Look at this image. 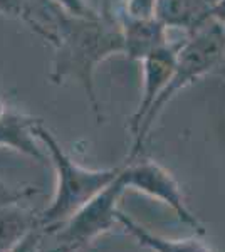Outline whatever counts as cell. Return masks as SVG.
I'll return each instance as SVG.
<instances>
[{
  "instance_id": "cell-1",
  "label": "cell",
  "mask_w": 225,
  "mask_h": 252,
  "mask_svg": "<svg viewBox=\"0 0 225 252\" xmlns=\"http://www.w3.org/2000/svg\"><path fill=\"white\" fill-rule=\"evenodd\" d=\"M52 46L56 49L49 79L54 84L76 81L84 89L94 115L101 116L94 74L101 63L125 52L121 26L116 17H72L52 3Z\"/></svg>"
},
{
  "instance_id": "cell-2",
  "label": "cell",
  "mask_w": 225,
  "mask_h": 252,
  "mask_svg": "<svg viewBox=\"0 0 225 252\" xmlns=\"http://www.w3.org/2000/svg\"><path fill=\"white\" fill-rule=\"evenodd\" d=\"M225 49V24L220 20H208L200 29L192 32L188 37L182 42V47L178 51V61L175 72L171 76L168 86L163 91V94L158 97L153 108L150 109L146 120L143 121L141 128L134 135L133 148L129 152L128 160L133 161L140 155L143 145L148 138L150 129L153 128L155 121L163 113L166 104L183 91L185 88L192 86L198 79L205 78L208 72L217 71L222 59Z\"/></svg>"
},
{
  "instance_id": "cell-3",
  "label": "cell",
  "mask_w": 225,
  "mask_h": 252,
  "mask_svg": "<svg viewBox=\"0 0 225 252\" xmlns=\"http://www.w3.org/2000/svg\"><path fill=\"white\" fill-rule=\"evenodd\" d=\"M34 133L40 143L46 146L57 178L56 195L51 207L40 214V225L49 227L67 222L81 207L106 189L121 172V166L108 170H89L79 166L40 121L35 123Z\"/></svg>"
},
{
  "instance_id": "cell-4",
  "label": "cell",
  "mask_w": 225,
  "mask_h": 252,
  "mask_svg": "<svg viewBox=\"0 0 225 252\" xmlns=\"http://www.w3.org/2000/svg\"><path fill=\"white\" fill-rule=\"evenodd\" d=\"M121 180L125 182L126 189H134L138 192H143L150 197L163 202L177 214V217L183 223L195 230L198 235L205 234V229L195 217V214L188 209L185 195H183L182 187L175 180L165 166L153 160H141V161H126L121 166L120 172Z\"/></svg>"
},
{
  "instance_id": "cell-5",
  "label": "cell",
  "mask_w": 225,
  "mask_h": 252,
  "mask_svg": "<svg viewBox=\"0 0 225 252\" xmlns=\"http://www.w3.org/2000/svg\"><path fill=\"white\" fill-rule=\"evenodd\" d=\"M126 190L125 182L118 175L106 189L94 195L69 219L64 230L59 234V242L67 249H79L93 242L97 235L108 232L118 222V200Z\"/></svg>"
},
{
  "instance_id": "cell-6",
  "label": "cell",
  "mask_w": 225,
  "mask_h": 252,
  "mask_svg": "<svg viewBox=\"0 0 225 252\" xmlns=\"http://www.w3.org/2000/svg\"><path fill=\"white\" fill-rule=\"evenodd\" d=\"M182 42H168L166 46L155 51L146 59L141 61L143 67V89L140 104H138L136 111L129 121V129H131L133 136L141 128L143 121L146 120L150 109L157 103V99L163 94V91L168 86L171 76L177 67L178 61V51L182 47Z\"/></svg>"
},
{
  "instance_id": "cell-7",
  "label": "cell",
  "mask_w": 225,
  "mask_h": 252,
  "mask_svg": "<svg viewBox=\"0 0 225 252\" xmlns=\"http://www.w3.org/2000/svg\"><path fill=\"white\" fill-rule=\"evenodd\" d=\"M116 19L121 26L125 52L123 54L131 61L146 59L155 51L168 44L166 26L160 22L157 17L151 19H136L120 10Z\"/></svg>"
},
{
  "instance_id": "cell-8",
  "label": "cell",
  "mask_w": 225,
  "mask_h": 252,
  "mask_svg": "<svg viewBox=\"0 0 225 252\" xmlns=\"http://www.w3.org/2000/svg\"><path fill=\"white\" fill-rule=\"evenodd\" d=\"M219 0H158L157 19L166 29H183L188 34L212 20Z\"/></svg>"
},
{
  "instance_id": "cell-9",
  "label": "cell",
  "mask_w": 225,
  "mask_h": 252,
  "mask_svg": "<svg viewBox=\"0 0 225 252\" xmlns=\"http://www.w3.org/2000/svg\"><path fill=\"white\" fill-rule=\"evenodd\" d=\"M39 121L26 118L14 111H3L0 115V145L15 148L17 152H22L32 158L44 160L42 152L34 143V126Z\"/></svg>"
},
{
  "instance_id": "cell-10",
  "label": "cell",
  "mask_w": 225,
  "mask_h": 252,
  "mask_svg": "<svg viewBox=\"0 0 225 252\" xmlns=\"http://www.w3.org/2000/svg\"><path fill=\"white\" fill-rule=\"evenodd\" d=\"M118 222H120L126 229V232L131 234L141 246L148 247V249L153 252H214L205 242L200 241L197 237L173 241V239H166V237H161V235L150 232L148 229H145L140 223H136L133 219H129L128 215H125L123 212H118Z\"/></svg>"
},
{
  "instance_id": "cell-11",
  "label": "cell",
  "mask_w": 225,
  "mask_h": 252,
  "mask_svg": "<svg viewBox=\"0 0 225 252\" xmlns=\"http://www.w3.org/2000/svg\"><path fill=\"white\" fill-rule=\"evenodd\" d=\"M31 230L26 215L10 212L0 214V252H9Z\"/></svg>"
},
{
  "instance_id": "cell-12",
  "label": "cell",
  "mask_w": 225,
  "mask_h": 252,
  "mask_svg": "<svg viewBox=\"0 0 225 252\" xmlns=\"http://www.w3.org/2000/svg\"><path fill=\"white\" fill-rule=\"evenodd\" d=\"M158 0H125L123 12L136 19H151L157 17Z\"/></svg>"
},
{
  "instance_id": "cell-13",
  "label": "cell",
  "mask_w": 225,
  "mask_h": 252,
  "mask_svg": "<svg viewBox=\"0 0 225 252\" xmlns=\"http://www.w3.org/2000/svg\"><path fill=\"white\" fill-rule=\"evenodd\" d=\"M49 2L72 17H97L101 15L89 5L88 0H49Z\"/></svg>"
},
{
  "instance_id": "cell-14",
  "label": "cell",
  "mask_w": 225,
  "mask_h": 252,
  "mask_svg": "<svg viewBox=\"0 0 225 252\" xmlns=\"http://www.w3.org/2000/svg\"><path fill=\"white\" fill-rule=\"evenodd\" d=\"M39 239H40V234L37 232V230L32 229L31 232H27L26 235H24V237L20 239V241L15 244L9 252H34L35 246L39 244Z\"/></svg>"
},
{
  "instance_id": "cell-15",
  "label": "cell",
  "mask_w": 225,
  "mask_h": 252,
  "mask_svg": "<svg viewBox=\"0 0 225 252\" xmlns=\"http://www.w3.org/2000/svg\"><path fill=\"white\" fill-rule=\"evenodd\" d=\"M212 19L220 20V22L225 24V0H219L215 5L214 12H212Z\"/></svg>"
},
{
  "instance_id": "cell-16",
  "label": "cell",
  "mask_w": 225,
  "mask_h": 252,
  "mask_svg": "<svg viewBox=\"0 0 225 252\" xmlns=\"http://www.w3.org/2000/svg\"><path fill=\"white\" fill-rule=\"evenodd\" d=\"M215 72H219V74L225 79V49H224L222 59H220V64H219V67H217V71H215Z\"/></svg>"
},
{
  "instance_id": "cell-17",
  "label": "cell",
  "mask_w": 225,
  "mask_h": 252,
  "mask_svg": "<svg viewBox=\"0 0 225 252\" xmlns=\"http://www.w3.org/2000/svg\"><path fill=\"white\" fill-rule=\"evenodd\" d=\"M34 2H42V0H34Z\"/></svg>"
}]
</instances>
